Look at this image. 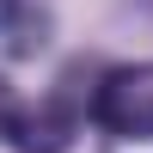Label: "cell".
Returning a JSON list of instances; mask_svg holds the SVG:
<instances>
[{"label":"cell","instance_id":"4","mask_svg":"<svg viewBox=\"0 0 153 153\" xmlns=\"http://www.w3.org/2000/svg\"><path fill=\"white\" fill-rule=\"evenodd\" d=\"M12 123H19V92H12V80L0 74V135H12Z\"/></svg>","mask_w":153,"mask_h":153},{"label":"cell","instance_id":"1","mask_svg":"<svg viewBox=\"0 0 153 153\" xmlns=\"http://www.w3.org/2000/svg\"><path fill=\"white\" fill-rule=\"evenodd\" d=\"M92 117L117 141H153V61L110 68L92 92Z\"/></svg>","mask_w":153,"mask_h":153},{"label":"cell","instance_id":"3","mask_svg":"<svg viewBox=\"0 0 153 153\" xmlns=\"http://www.w3.org/2000/svg\"><path fill=\"white\" fill-rule=\"evenodd\" d=\"M49 31H55V19L37 0H0V49L12 61H31L37 49H49Z\"/></svg>","mask_w":153,"mask_h":153},{"label":"cell","instance_id":"2","mask_svg":"<svg viewBox=\"0 0 153 153\" xmlns=\"http://www.w3.org/2000/svg\"><path fill=\"white\" fill-rule=\"evenodd\" d=\"M74 129H80L74 92H49L43 104L19 110V123H12V153H68Z\"/></svg>","mask_w":153,"mask_h":153}]
</instances>
